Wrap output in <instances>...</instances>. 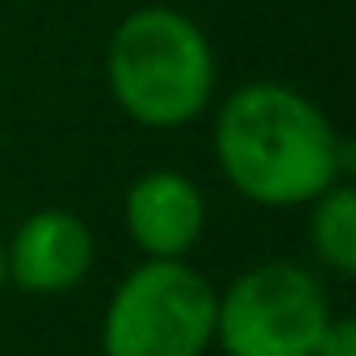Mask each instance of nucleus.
<instances>
[{"label": "nucleus", "mask_w": 356, "mask_h": 356, "mask_svg": "<svg viewBox=\"0 0 356 356\" xmlns=\"http://www.w3.org/2000/svg\"><path fill=\"white\" fill-rule=\"evenodd\" d=\"M214 155L235 193L268 210L310 206L352 163L331 118L306 92L277 80L243 84L222 101Z\"/></svg>", "instance_id": "f257e3e1"}, {"label": "nucleus", "mask_w": 356, "mask_h": 356, "mask_svg": "<svg viewBox=\"0 0 356 356\" xmlns=\"http://www.w3.org/2000/svg\"><path fill=\"white\" fill-rule=\"evenodd\" d=\"M105 80L130 122L147 130H172L206 113L214 101L218 63L206 30L189 13L143 5L113 30Z\"/></svg>", "instance_id": "f03ea898"}, {"label": "nucleus", "mask_w": 356, "mask_h": 356, "mask_svg": "<svg viewBox=\"0 0 356 356\" xmlns=\"http://www.w3.org/2000/svg\"><path fill=\"white\" fill-rule=\"evenodd\" d=\"M218 289L185 260H143L113 289L101 318L105 356H206Z\"/></svg>", "instance_id": "7ed1b4c3"}, {"label": "nucleus", "mask_w": 356, "mask_h": 356, "mask_svg": "<svg viewBox=\"0 0 356 356\" xmlns=\"http://www.w3.org/2000/svg\"><path fill=\"white\" fill-rule=\"evenodd\" d=\"M331 323L327 285L289 260L239 273L218 298L214 343L227 356H314Z\"/></svg>", "instance_id": "20e7f679"}, {"label": "nucleus", "mask_w": 356, "mask_h": 356, "mask_svg": "<svg viewBox=\"0 0 356 356\" xmlns=\"http://www.w3.org/2000/svg\"><path fill=\"white\" fill-rule=\"evenodd\" d=\"M92 227L72 210H34L5 243V281L26 293H63L92 268Z\"/></svg>", "instance_id": "39448f33"}, {"label": "nucleus", "mask_w": 356, "mask_h": 356, "mask_svg": "<svg viewBox=\"0 0 356 356\" xmlns=\"http://www.w3.org/2000/svg\"><path fill=\"white\" fill-rule=\"evenodd\" d=\"M126 231L147 260H185L206 231V197L176 168L143 172L126 189Z\"/></svg>", "instance_id": "423d86ee"}, {"label": "nucleus", "mask_w": 356, "mask_h": 356, "mask_svg": "<svg viewBox=\"0 0 356 356\" xmlns=\"http://www.w3.org/2000/svg\"><path fill=\"white\" fill-rule=\"evenodd\" d=\"M310 243H314V256L335 277H352L356 273V189L352 185L335 181L327 193L314 197Z\"/></svg>", "instance_id": "0eeeda50"}, {"label": "nucleus", "mask_w": 356, "mask_h": 356, "mask_svg": "<svg viewBox=\"0 0 356 356\" xmlns=\"http://www.w3.org/2000/svg\"><path fill=\"white\" fill-rule=\"evenodd\" d=\"M314 356H356V323L343 314H331V323L318 335Z\"/></svg>", "instance_id": "6e6552de"}, {"label": "nucleus", "mask_w": 356, "mask_h": 356, "mask_svg": "<svg viewBox=\"0 0 356 356\" xmlns=\"http://www.w3.org/2000/svg\"><path fill=\"white\" fill-rule=\"evenodd\" d=\"M0 285H5V239H0Z\"/></svg>", "instance_id": "1a4fd4ad"}]
</instances>
